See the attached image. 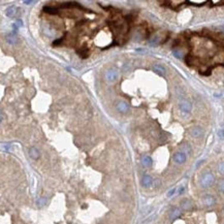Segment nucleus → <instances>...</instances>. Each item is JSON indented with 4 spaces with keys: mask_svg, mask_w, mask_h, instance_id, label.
<instances>
[{
    "mask_svg": "<svg viewBox=\"0 0 224 224\" xmlns=\"http://www.w3.org/2000/svg\"><path fill=\"white\" fill-rule=\"evenodd\" d=\"M42 10L45 12H47V14H50V15L59 14V10H58L57 7H55V6H45V7L42 8Z\"/></svg>",
    "mask_w": 224,
    "mask_h": 224,
    "instance_id": "obj_14",
    "label": "nucleus"
},
{
    "mask_svg": "<svg viewBox=\"0 0 224 224\" xmlns=\"http://www.w3.org/2000/svg\"><path fill=\"white\" fill-rule=\"evenodd\" d=\"M217 171H218V173H220V175L224 176V161L219 162L218 166H217Z\"/></svg>",
    "mask_w": 224,
    "mask_h": 224,
    "instance_id": "obj_21",
    "label": "nucleus"
},
{
    "mask_svg": "<svg viewBox=\"0 0 224 224\" xmlns=\"http://www.w3.org/2000/svg\"><path fill=\"white\" fill-rule=\"evenodd\" d=\"M18 7L15 5H12L10 6V7H7L5 10V15L7 17H10V18H14V17H16L17 15H18Z\"/></svg>",
    "mask_w": 224,
    "mask_h": 224,
    "instance_id": "obj_10",
    "label": "nucleus"
},
{
    "mask_svg": "<svg viewBox=\"0 0 224 224\" xmlns=\"http://www.w3.org/2000/svg\"><path fill=\"white\" fill-rule=\"evenodd\" d=\"M5 40H6V41H7L8 43H10V45H16L17 41H18V40H17V37L14 35V34H10V35H7V36H6Z\"/></svg>",
    "mask_w": 224,
    "mask_h": 224,
    "instance_id": "obj_17",
    "label": "nucleus"
},
{
    "mask_svg": "<svg viewBox=\"0 0 224 224\" xmlns=\"http://www.w3.org/2000/svg\"><path fill=\"white\" fill-rule=\"evenodd\" d=\"M201 204L206 208H211L216 204V197L212 194H204L201 197Z\"/></svg>",
    "mask_w": 224,
    "mask_h": 224,
    "instance_id": "obj_2",
    "label": "nucleus"
},
{
    "mask_svg": "<svg viewBox=\"0 0 224 224\" xmlns=\"http://www.w3.org/2000/svg\"><path fill=\"white\" fill-rule=\"evenodd\" d=\"M78 54H79L81 57L86 58L88 56V50H87L86 47H83L81 50H78Z\"/></svg>",
    "mask_w": 224,
    "mask_h": 224,
    "instance_id": "obj_19",
    "label": "nucleus"
},
{
    "mask_svg": "<svg viewBox=\"0 0 224 224\" xmlns=\"http://www.w3.org/2000/svg\"><path fill=\"white\" fill-rule=\"evenodd\" d=\"M218 136L223 140V138H224V129H220V130H219V131H218Z\"/></svg>",
    "mask_w": 224,
    "mask_h": 224,
    "instance_id": "obj_27",
    "label": "nucleus"
},
{
    "mask_svg": "<svg viewBox=\"0 0 224 224\" xmlns=\"http://www.w3.org/2000/svg\"><path fill=\"white\" fill-rule=\"evenodd\" d=\"M116 108L119 113H122V114H126V113L129 111V105H128L126 102L124 101H119L118 103L116 104Z\"/></svg>",
    "mask_w": 224,
    "mask_h": 224,
    "instance_id": "obj_8",
    "label": "nucleus"
},
{
    "mask_svg": "<svg viewBox=\"0 0 224 224\" xmlns=\"http://www.w3.org/2000/svg\"><path fill=\"white\" fill-rule=\"evenodd\" d=\"M141 162H142L143 167H151L152 164H153V160H152V158L148 155L142 156V158H141Z\"/></svg>",
    "mask_w": 224,
    "mask_h": 224,
    "instance_id": "obj_12",
    "label": "nucleus"
},
{
    "mask_svg": "<svg viewBox=\"0 0 224 224\" xmlns=\"http://www.w3.org/2000/svg\"><path fill=\"white\" fill-rule=\"evenodd\" d=\"M185 191V187H183V186H181V187H179L178 188V191H177V194H179V195H181L182 193H183Z\"/></svg>",
    "mask_w": 224,
    "mask_h": 224,
    "instance_id": "obj_26",
    "label": "nucleus"
},
{
    "mask_svg": "<svg viewBox=\"0 0 224 224\" xmlns=\"http://www.w3.org/2000/svg\"><path fill=\"white\" fill-rule=\"evenodd\" d=\"M217 188H218L219 192L224 194V178H222V179H220L218 181V183H217Z\"/></svg>",
    "mask_w": 224,
    "mask_h": 224,
    "instance_id": "obj_18",
    "label": "nucleus"
},
{
    "mask_svg": "<svg viewBox=\"0 0 224 224\" xmlns=\"http://www.w3.org/2000/svg\"><path fill=\"white\" fill-rule=\"evenodd\" d=\"M159 40L160 38L158 37V36H154V37L150 40V43H151L152 45H157L158 43H159Z\"/></svg>",
    "mask_w": 224,
    "mask_h": 224,
    "instance_id": "obj_23",
    "label": "nucleus"
},
{
    "mask_svg": "<svg viewBox=\"0 0 224 224\" xmlns=\"http://www.w3.org/2000/svg\"><path fill=\"white\" fill-rule=\"evenodd\" d=\"M189 3L197 4V5H199V4H204V3H206V1H189Z\"/></svg>",
    "mask_w": 224,
    "mask_h": 224,
    "instance_id": "obj_28",
    "label": "nucleus"
},
{
    "mask_svg": "<svg viewBox=\"0 0 224 224\" xmlns=\"http://www.w3.org/2000/svg\"><path fill=\"white\" fill-rule=\"evenodd\" d=\"M190 133H191V135H192L193 138H201V136H203L204 131H203V129H201V127H198V126H195V127H193L192 129H191Z\"/></svg>",
    "mask_w": 224,
    "mask_h": 224,
    "instance_id": "obj_11",
    "label": "nucleus"
},
{
    "mask_svg": "<svg viewBox=\"0 0 224 224\" xmlns=\"http://www.w3.org/2000/svg\"><path fill=\"white\" fill-rule=\"evenodd\" d=\"M177 191H178V188H173V189H171V190L167 192V194H166V196L167 197H171V196H173V195L177 193Z\"/></svg>",
    "mask_w": 224,
    "mask_h": 224,
    "instance_id": "obj_24",
    "label": "nucleus"
},
{
    "mask_svg": "<svg viewBox=\"0 0 224 224\" xmlns=\"http://www.w3.org/2000/svg\"><path fill=\"white\" fill-rule=\"evenodd\" d=\"M32 2H33V1H31V0H30V1H24V3H25V4H31Z\"/></svg>",
    "mask_w": 224,
    "mask_h": 224,
    "instance_id": "obj_29",
    "label": "nucleus"
},
{
    "mask_svg": "<svg viewBox=\"0 0 224 224\" xmlns=\"http://www.w3.org/2000/svg\"><path fill=\"white\" fill-rule=\"evenodd\" d=\"M105 79L108 80V82H115L117 79H118V71L116 70V69H108V70H106L105 72Z\"/></svg>",
    "mask_w": 224,
    "mask_h": 224,
    "instance_id": "obj_5",
    "label": "nucleus"
},
{
    "mask_svg": "<svg viewBox=\"0 0 224 224\" xmlns=\"http://www.w3.org/2000/svg\"><path fill=\"white\" fill-rule=\"evenodd\" d=\"M29 156L32 158V159L37 160L38 158L40 157V152L38 151V149H37V148H35V147H31V148H30V149H29Z\"/></svg>",
    "mask_w": 224,
    "mask_h": 224,
    "instance_id": "obj_13",
    "label": "nucleus"
},
{
    "mask_svg": "<svg viewBox=\"0 0 224 224\" xmlns=\"http://www.w3.org/2000/svg\"><path fill=\"white\" fill-rule=\"evenodd\" d=\"M45 204H47V198H45V197H40V198L37 199V206H40V208L45 206Z\"/></svg>",
    "mask_w": 224,
    "mask_h": 224,
    "instance_id": "obj_22",
    "label": "nucleus"
},
{
    "mask_svg": "<svg viewBox=\"0 0 224 224\" xmlns=\"http://www.w3.org/2000/svg\"><path fill=\"white\" fill-rule=\"evenodd\" d=\"M173 55L178 59H182L184 57V52L181 49H173Z\"/></svg>",
    "mask_w": 224,
    "mask_h": 224,
    "instance_id": "obj_16",
    "label": "nucleus"
},
{
    "mask_svg": "<svg viewBox=\"0 0 224 224\" xmlns=\"http://www.w3.org/2000/svg\"><path fill=\"white\" fill-rule=\"evenodd\" d=\"M153 184V178L150 175H143L142 178V185L145 188H149Z\"/></svg>",
    "mask_w": 224,
    "mask_h": 224,
    "instance_id": "obj_9",
    "label": "nucleus"
},
{
    "mask_svg": "<svg viewBox=\"0 0 224 224\" xmlns=\"http://www.w3.org/2000/svg\"><path fill=\"white\" fill-rule=\"evenodd\" d=\"M22 26H23V22H22L21 20H18L17 22H15V24H14L15 29H17L18 27H22Z\"/></svg>",
    "mask_w": 224,
    "mask_h": 224,
    "instance_id": "obj_25",
    "label": "nucleus"
},
{
    "mask_svg": "<svg viewBox=\"0 0 224 224\" xmlns=\"http://www.w3.org/2000/svg\"><path fill=\"white\" fill-rule=\"evenodd\" d=\"M153 71L157 73V75H161V77L165 75V68L162 66V65H159V64L154 65V66H153Z\"/></svg>",
    "mask_w": 224,
    "mask_h": 224,
    "instance_id": "obj_15",
    "label": "nucleus"
},
{
    "mask_svg": "<svg viewBox=\"0 0 224 224\" xmlns=\"http://www.w3.org/2000/svg\"><path fill=\"white\" fill-rule=\"evenodd\" d=\"M173 161H175L177 164H184L185 162H186L187 160V155L183 152L179 151V152H176L175 154H173Z\"/></svg>",
    "mask_w": 224,
    "mask_h": 224,
    "instance_id": "obj_3",
    "label": "nucleus"
},
{
    "mask_svg": "<svg viewBox=\"0 0 224 224\" xmlns=\"http://www.w3.org/2000/svg\"><path fill=\"white\" fill-rule=\"evenodd\" d=\"M180 208L183 211H191L193 206H192V203H191L188 198H184L180 201Z\"/></svg>",
    "mask_w": 224,
    "mask_h": 224,
    "instance_id": "obj_7",
    "label": "nucleus"
},
{
    "mask_svg": "<svg viewBox=\"0 0 224 224\" xmlns=\"http://www.w3.org/2000/svg\"><path fill=\"white\" fill-rule=\"evenodd\" d=\"M179 108H180V110H181L182 113H184V114H188V113H190L191 110H192V104H191V102L188 100H181L179 103Z\"/></svg>",
    "mask_w": 224,
    "mask_h": 224,
    "instance_id": "obj_4",
    "label": "nucleus"
},
{
    "mask_svg": "<svg viewBox=\"0 0 224 224\" xmlns=\"http://www.w3.org/2000/svg\"><path fill=\"white\" fill-rule=\"evenodd\" d=\"M215 183V176L211 171H206L199 178V185L203 188H210Z\"/></svg>",
    "mask_w": 224,
    "mask_h": 224,
    "instance_id": "obj_1",
    "label": "nucleus"
},
{
    "mask_svg": "<svg viewBox=\"0 0 224 224\" xmlns=\"http://www.w3.org/2000/svg\"><path fill=\"white\" fill-rule=\"evenodd\" d=\"M181 214H182L181 208H178V206H173V208H171V212H169V219H171V221L177 220V219L179 218L180 216H181Z\"/></svg>",
    "mask_w": 224,
    "mask_h": 224,
    "instance_id": "obj_6",
    "label": "nucleus"
},
{
    "mask_svg": "<svg viewBox=\"0 0 224 224\" xmlns=\"http://www.w3.org/2000/svg\"><path fill=\"white\" fill-rule=\"evenodd\" d=\"M181 152H183L186 155H188V154H191V149H190V146L188 145V143H185V145L182 146V150Z\"/></svg>",
    "mask_w": 224,
    "mask_h": 224,
    "instance_id": "obj_20",
    "label": "nucleus"
}]
</instances>
